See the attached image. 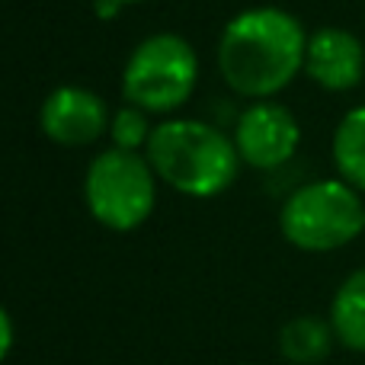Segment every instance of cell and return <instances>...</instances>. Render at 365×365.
Returning <instances> with one entry per match:
<instances>
[{"label": "cell", "mask_w": 365, "mask_h": 365, "mask_svg": "<svg viewBox=\"0 0 365 365\" xmlns=\"http://www.w3.org/2000/svg\"><path fill=\"white\" fill-rule=\"evenodd\" d=\"M308 32L279 6H253L225 26L218 42V71L234 93L269 100L304 71Z\"/></svg>", "instance_id": "1"}, {"label": "cell", "mask_w": 365, "mask_h": 365, "mask_svg": "<svg viewBox=\"0 0 365 365\" xmlns=\"http://www.w3.org/2000/svg\"><path fill=\"white\" fill-rule=\"evenodd\" d=\"M145 158L151 160L158 180L192 199L225 192L244 164L234 138L199 119H167L154 125Z\"/></svg>", "instance_id": "2"}, {"label": "cell", "mask_w": 365, "mask_h": 365, "mask_svg": "<svg viewBox=\"0 0 365 365\" xmlns=\"http://www.w3.org/2000/svg\"><path fill=\"white\" fill-rule=\"evenodd\" d=\"M285 240L304 253H330L365 231V202L346 180H314L298 186L279 212Z\"/></svg>", "instance_id": "3"}, {"label": "cell", "mask_w": 365, "mask_h": 365, "mask_svg": "<svg viewBox=\"0 0 365 365\" xmlns=\"http://www.w3.org/2000/svg\"><path fill=\"white\" fill-rule=\"evenodd\" d=\"M87 208L109 231H135L154 212L158 202V173L151 160L138 151H109L96 154L83 177Z\"/></svg>", "instance_id": "4"}, {"label": "cell", "mask_w": 365, "mask_h": 365, "mask_svg": "<svg viewBox=\"0 0 365 365\" xmlns=\"http://www.w3.org/2000/svg\"><path fill=\"white\" fill-rule=\"evenodd\" d=\"M199 83V55L182 36L158 32L138 42L122 71V93L151 115L180 109Z\"/></svg>", "instance_id": "5"}, {"label": "cell", "mask_w": 365, "mask_h": 365, "mask_svg": "<svg viewBox=\"0 0 365 365\" xmlns=\"http://www.w3.org/2000/svg\"><path fill=\"white\" fill-rule=\"evenodd\" d=\"M302 145V125L285 106L272 100H257L240 113L234 125V148L240 160L257 170H276L289 164Z\"/></svg>", "instance_id": "6"}, {"label": "cell", "mask_w": 365, "mask_h": 365, "mask_svg": "<svg viewBox=\"0 0 365 365\" xmlns=\"http://www.w3.org/2000/svg\"><path fill=\"white\" fill-rule=\"evenodd\" d=\"M109 109L103 96L87 87H58L45 96L38 109V125L45 138L64 148H83L109 135Z\"/></svg>", "instance_id": "7"}, {"label": "cell", "mask_w": 365, "mask_h": 365, "mask_svg": "<svg viewBox=\"0 0 365 365\" xmlns=\"http://www.w3.org/2000/svg\"><path fill=\"white\" fill-rule=\"evenodd\" d=\"M304 74L330 93L356 90L365 77V45L359 36L340 26H324L308 36Z\"/></svg>", "instance_id": "8"}, {"label": "cell", "mask_w": 365, "mask_h": 365, "mask_svg": "<svg viewBox=\"0 0 365 365\" xmlns=\"http://www.w3.org/2000/svg\"><path fill=\"white\" fill-rule=\"evenodd\" d=\"M330 327L353 353H365V269L349 272L330 302Z\"/></svg>", "instance_id": "9"}, {"label": "cell", "mask_w": 365, "mask_h": 365, "mask_svg": "<svg viewBox=\"0 0 365 365\" xmlns=\"http://www.w3.org/2000/svg\"><path fill=\"white\" fill-rule=\"evenodd\" d=\"M334 327L330 321H321L314 314L292 317L279 334V353L285 356L292 365H317L330 356L334 349Z\"/></svg>", "instance_id": "10"}, {"label": "cell", "mask_w": 365, "mask_h": 365, "mask_svg": "<svg viewBox=\"0 0 365 365\" xmlns=\"http://www.w3.org/2000/svg\"><path fill=\"white\" fill-rule=\"evenodd\" d=\"M334 164L340 180L365 195V106L349 109L334 132Z\"/></svg>", "instance_id": "11"}, {"label": "cell", "mask_w": 365, "mask_h": 365, "mask_svg": "<svg viewBox=\"0 0 365 365\" xmlns=\"http://www.w3.org/2000/svg\"><path fill=\"white\" fill-rule=\"evenodd\" d=\"M145 109L138 106H122L119 113H113V119H109V138H113V148H122V151H138V148H148V141H151V122H148Z\"/></svg>", "instance_id": "12"}, {"label": "cell", "mask_w": 365, "mask_h": 365, "mask_svg": "<svg viewBox=\"0 0 365 365\" xmlns=\"http://www.w3.org/2000/svg\"><path fill=\"white\" fill-rule=\"evenodd\" d=\"M10 349H13V317H10V311L0 304V362L10 356Z\"/></svg>", "instance_id": "13"}, {"label": "cell", "mask_w": 365, "mask_h": 365, "mask_svg": "<svg viewBox=\"0 0 365 365\" xmlns=\"http://www.w3.org/2000/svg\"><path fill=\"white\" fill-rule=\"evenodd\" d=\"M119 6H128V4H138V0H115Z\"/></svg>", "instance_id": "14"}]
</instances>
